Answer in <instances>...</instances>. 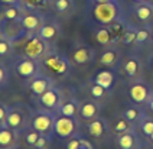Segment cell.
Returning a JSON list of instances; mask_svg holds the SVG:
<instances>
[{
    "label": "cell",
    "mask_w": 153,
    "mask_h": 149,
    "mask_svg": "<svg viewBox=\"0 0 153 149\" xmlns=\"http://www.w3.org/2000/svg\"><path fill=\"white\" fill-rule=\"evenodd\" d=\"M55 116L56 113L53 112H49L48 109L46 110H42V112H36V113H32V117H30V124L35 130H38L42 135H46L51 138L53 135V124H55Z\"/></svg>",
    "instance_id": "cell-1"
},
{
    "label": "cell",
    "mask_w": 153,
    "mask_h": 149,
    "mask_svg": "<svg viewBox=\"0 0 153 149\" xmlns=\"http://www.w3.org/2000/svg\"><path fill=\"white\" fill-rule=\"evenodd\" d=\"M23 109L25 107H22V106H15V107H9L7 109L6 126L15 129L19 133L25 130L27 127V124H30V117H32V113H25Z\"/></svg>",
    "instance_id": "cell-2"
},
{
    "label": "cell",
    "mask_w": 153,
    "mask_h": 149,
    "mask_svg": "<svg viewBox=\"0 0 153 149\" xmlns=\"http://www.w3.org/2000/svg\"><path fill=\"white\" fill-rule=\"evenodd\" d=\"M78 130V122L76 119L67 117L58 114L55 116V124H53V133L59 138V139H69L72 136H75Z\"/></svg>",
    "instance_id": "cell-3"
},
{
    "label": "cell",
    "mask_w": 153,
    "mask_h": 149,
    "mask_svg": "<svg viewBox=\"0 0 153 149\" xmlns=\"http://www.w3.org/2000/svg\"><path fill=\"white\" fill-rule=\"evenodd\" d=\"M94 18L98 23L102 25H110L113 23L116 18H117V13H119V7L117 4L113 1H107V3H97V6L94 7Z\"/></svg>",
    "instance_id": "cell-4"
},
{
    "label": "cell",
    "mask_w": 153,
    "mask_h": 149,
    "mask_svg": "<svg viewBox=\"0 0 153 149\" xmlns=\"http://www.w3.org/2000/svg\"><path fill=\"white\" fill-rule=\"evenodd\" d=\"M42 64L46 70H49L51 72H53L55 75H65V74L69 72V68H71L68 60H67L65 57L53 55V54H52V55H46V57L43 58Z\"/></svg>",
    "instance_id": "cell-5"
},
{
    "label": "cell",
    "mask_w": 153,
    "mask_h": 149,
    "mask_svg": "<svg viewBox=\"0 0 153 149\" xmlns=\"http://www.w3.org/2000/svg\"><path fill=\"white\" fill-rule=\"evenodd\" d=\"M128 96L131 98V101H134L137 104H143V103H149L150 98L153 97V93L147 84L143 81H137L134 84H131V87L128 88Z\"/></svg>",
    "instance_id": "cell-6"
},
{
    "label": "cell",
    "mask_w": 153,
    "mask_h": 149,
    "mask_svg": "<svg viewBox=\"0 0 153 149\" xmlns=\"http://www.w3.org/2000/svg\"><path fill=\"white\" fill-rule=\"evenodd\" d=\"M45 52H46V44H45V39H42L41 36H35V38L29 39V41L26 42L25 55L27 58L38 60V58H41Z\"/></svg>",
    "instance_id": "cell-7"
},
{
    "label": "cell",
    "mask_w": 153,
    "mask_h": 149,
    "mask_svg": "<svg viewBox=\"0 0 153 149\" xmlns=\"http://www.w3.org/2000/svg\"><path fill=\"white\" fill-rule=\"evenodd\" d=\"M39 101L41 104L48 109V110H58V107L61 106V93L56 87L52 86L51 88H48L42 96H39Z\"/></svg>",
    "instance_id": "cell-8"
},
{
    "label": "cell",
    "mask_w": 153,
    "mask_h": 149,
    "mask_svg": "<svg viewBox=\"0 0 153 149\" xmlns=\"http://www.w3.org/2000/svg\"><path fill=\"white\" fill-rule=\"evenodd\" d=\"M19 142V132L9 126L0 127V148L1 149H13L17 148Z\"/></svg>",
    "instance_id": "cell-9"
},
{
    "label": "cell",
    "mask_w": 153,
    "mask_h": 149,
    "mask_svg": "<svg viewBox=\"0 0 153 149\" xmlns=\"http://www.w3.org/2000/svg\"><path fill=\"white\" fill-rule=\"evenodd\" d=\"M53 86L51 78H48L46 75H41V74H36L33 78L30 80V84H29V90L33 93L35 96H42L43 93L51 88Z\"/></svg>",
    "instance_id": "cell-10"
},
{
    "label": "cell",
    "mask_w": 153,
    "mask_h": 149,
    "mask_svg": "<svg viewBox=\"0 0 153 149\" xmlns=\"http://www.w3.org/2000/svg\"><path fill=\"white\" fill-rule=\"evenodd\" d=\"M16 71L17 74L23 78H33L38 74V65H36L35 60L26 57L25 60H20L16 64Z\"/></svg>",
    "instance_id": "cell-11"
},
{
    "label": "cell",
    "mask_w": 153,
    "mask_h": 149,
    "mask_svg": "<svg viewBox=\"0 0 153 149\" xmlns=\"http://www.w3.org/2000/svg\"><path fill=\"white\" fill-rule=\"evenodd\" d=\"M100 104L94 100H85L79 104V116L85 119V120H91L95 119L98 113H100Z\"/></svg>",
    "instance_id": "cell-12"
},
{
    "label": "cell",
    "mask_w": 153,
    "mask_h": 149,
    "mask_svg": "<svg viewBox=\"0 0 153 149\" xmlns=\"http://www.w3.org/2000/svg\"><path fill=\"white\" fill-rule=\"evenodd\" d=\"M87 129H88V133L93 136V138H100L102 136L105 130H107V123L104 119L101 117H95V119H91L88 124H87Z\"/></svg>",
    "instance_id": "cell-13"
},
{
    "label": "cell",
    "mask_w": 153,
    "mask_h": 149,
    "mask_svg": "<svg viewBox=\"0 0 153 149\" xmlns=\"http://www.w3.org/2000/svg\"><path fill=\"white\" fill-rule=\"evenodd\" d=\"M72 60L75 64L78 65H82V64H87V62H90L93 60V51H91V48H88V46H78L74 49V52H72Z\"/></svg>",
    "instance_id": "cell-14"
},
{
    "label": "cell",
    "mask_w": 153,
    "mask_h": 149,
    "mask_svg": "<svg viewBox=\"0 0 153 149\" xmlns=\"http://www.w3.org/2000/svg\"><path fill=\"white\" fill-rule=\"evenodd\" d=\"M93 81L95 84L104 87L105 90H108V88H111L113 84H114V74H113L110 70H101L95 74V77L93 78Z\"/></svg>",
    "instance_id": "cell-15"
},
{
    "label": "cell",
    "mask_w": 153,
    "mask_h": 149,
    "mask_svg": "<svg viewBox=\"0 0 153 149\" xmlns=\"http://www.w3.org/2000/svg\"><path fill=\"white\" fill-rule=\"evenodd\" d=\"M56 112H58V114L75 119L76 113H79V103L75 101V100H69V101H65V103H61V106L58 107Z\"/></svg>",
    "instance_id": "cell-16"
},
{
    "label": "cell",
    "mask_w": 153,
    "mask_h": 149,
    "mask_svg": "<svg viewBox=\"0 0 153 149\" xmlns=\"http://www.w3.org/2000/svg\"><path fill=\"white\" fill-rule=\"evenodd\" d=\"M136 143V136L131 130H127L124 133H119L117 136V145L120 149H133Z\"/></svg>",
    "instance_id": "cell-17"
},
{
    "label": "cell",
    "mask_w": 153,
    "mask_h": 149,
    "mask_svg": "<svg viewBox=\"0 0 153 149\" xmlns=\"http://www.w3.org/2000/svg\"><path fill=\"white\" fill-rule=\"evenodd\" d=\"M22 133H23V138H25V142H26V145H27V146H35L36 140L39 139V136L42 135V133H39L38 130H35L32 126L26 127Z\"/></svg>",
    "instance_id": "cell-18"
},
{
    "label": "cell",
    "mask_w": 153,
    "mask_h": 149,
    "mask_svg": "<svg viewBox=\"0 0 153 149\" xmlns=\"http://www.w3.org/2000/svg\"><path fill=\"white\" fill-rule=\"evenodd\" d=\"M136 15L140 20H149L153 15V6L150 4H139L136 7Z\"/></svg>",
    "instance_id": "cell-19"
},
{
    "label": "cell",
    "mask_w": 153,
    "mask_h": 149,
    "mask_svg": "<svg viewBox=\"0 0 153 149\" xmlns=\"http://www.w3.org/2000/svg\"><path fill=\"white\" fill-rule=\"evenodd\" d=\"M56 34H58V29H56V26H53V25H43L39 29V36L42 39H45V41L53 39L56 36Z\"/></svg>",
    "instance_id": "cell-20"
},
{
    "label": "cell",
    "mask_w": 153,
    "mask_h": 149,
    "mask_svg": "<svg viewBox=\"0 0 153 149\" xmlns=\"http://www.w3.org/2000/svg\"><path fill=\"white\" fill-rule=\"evenodd\" d=\"M117 58H119V55L116 51H105V52L101 55V58H100V64L101 65H105V67H113L116 62H117Z\"/></svg>",
    "instance_id": "cell-21"
},
{
    "label": "cell",
    "mask_w": 153,
    "mask_h": 149,
    "mask_svg": "<svg viewBox=\"0 0 153 149\" xmlns=\"http://www.w3.org/2000/svg\"><path fill=\"white\" fill-rule=\"evenodd\" d=\"M39 23H41V19L35 15H27L22 19V26L25 28L26 31H35L39 26Z\"/></svg>",
    "instance_id": "cell-22"
},
{
    "label": "cell",
    "mask_w": 153,
    "mask_h": 149,
    "mask_svg": "<svg viewBox=\"0 0 153 149\" xmlns=\"http://www.w3.org/2000/svg\"><path fill=\"white\" fill-rule=\"evenodd\" d=\"M124 71L128 77H136L137 72H139V61L136 58H128L124 62Z\"/></svg>",
    "instance_id": "cell-23"
},
{
    "label": "cell",
    "mask_w": 153,
    "mask_h": 149,
    "mask_svg": "<svg viewBox=\"0 0 153 149\" xmlns=\"http://www.w3.org/2000/svg\"><path fill=\"white\" fill-rule=\"evenodd\" d=\"M95 39H97L98 44L108 45L111 41H113V36H111L108 29H98V31L95 32Z\"/></svg>",
    "instance_id": "cell-24"
},
{
    "label": "cell",
    "mask_w": 153,
    "mask_h": 149,
    "mask_svg": "<svg viewBox=\"0 0 153 149\" xmlns=\"http://www.w3.org/2000/svg\"><path fill=\"white\" fill-rule=\"evenodd\" d=\"M88 90H90V94L93 96V98H95V100H100V98H102V97L105 96V88L101 87V86H98V84H95L93 81V84L88 87Z\"/></svg>",
    "instance_id": "cell-25"
},
{
    "label": "cell",
    "mask_w": 153,
    "mask_h": 149,
    "mask_svg": "<svg viewBox=\"0 0 153 149\" xmlns=\"http://www.w3.org/2000/svg\"><path fill=\"white\" fill-rule=\"evenodd\" d=\"M130 120H127L126 117H121V119H119L117 122L114 123V132L116 133H124V132L130 130Z\"/></svg>",
    "instance_id": "cell-26"
},
{
    "label": "cell",
    "mask_w": 153,
    "mask_h": 149,
    "mask_svg": "<svg viewBox=\"0 0 153 149\" xmlns=\"http://www.w3.org/2000/svg\"><path fill=\"white\" fill-rule=\"evenodd\" d=\"M108 31H110L111 36H113V41L114 39H117L119 36H123V25L120 23V22H113V23H110V26H108Z\"/></svg>",
    "instance_id": "cell-27"
},
{
    "label": "cell",
    "mask_w": 153,
    "mask_h": 149,
    "mask_svg": "<svg viewBox=\"0 0 153 149\" xmlns=\"http://www.w3.org/2000/svg\"><path fill=\"white\" fill-rule=\"evenodd\" d=\"M140 110L137 109V107H128V109H126V112H124V117L127 119V120H130V122H136V120H139L140 119Z\"/></svg>",
    "instance_id": "cell-28"
},
{
    "label": "cell",
    "mask_w": 153,
    "mask_h": 149,
    "mask_svg": "<svg viewBox=\"0 0 153 149\" xmlns=\"http://www.w3.org/2000/svg\"><path fill=\"white\" fill-rule=\"evenodd\" d=\"M136 35H137V31L128 29V31H126V32L123 34V36H121V42H123L124 45L131 44V42L136 41Z\"/></svg>",
    "instance_id": "cell-29"
},
{
    "label": "cell",
    "mask_w": 153,
    "mask_h": 149,
    "mask_svg": "<svg viewBox=\"0 0 153 149\" xmlns=\"http://www.w3.org/2000/svg\"><path fill=\"white\" fill-rule=\"evenodd\" d=\"M140 124H142V130L146 136H150L153 133V119H143Z\"/></svg>",
    "instance_id": "cell-30"
},
{
    "label": "cell",
    "mask_w": 153,
    "mask_h": 149,
    "mask_svg": "<svg viewBox=\"0 0 153 149\" xmlns=\"http://www.w3.org/2000/svg\"><path fill=\"white\" fill-rule=\"evenodd\" d=\"M65 148L67 149H81L82 148L81 138H78V136H72V138H69L68 142H67V145H65Z\"/></svg>",
    "instance_id": "cell-31"
},
{
    "label": "cell",
    "mask_w": 153,
    "mask_h": 149,
    "mask_svg": "<svg viewBox=\"0 0 153 149\" xmlns=\"http://www.w3.org/2000/svg\"><path fill=\"white\" fill-rule=\"evenodd\" d=\"M48 143H49V136H46V135H41L39 136V139L36 140V143H35V149H46L48 148Z\"/></svg>",
    "instance_id": "cell-32"
},
{
    "label": "cell",
    "mask_w": 153,
    "mask_h": 149,
    "mask_svg": "<svg viewBox=\"0 0 153 149\" xmlns=\"http://www.w3.org/2000/svg\"><path fill=\"white\" fill-rule=\"evenodd\" d=\"M55 7L58 12H67L69 9V1L68 0H56L55 1Z\"/></svg>",
    "instance_id": "cell-33"
},
{
    "label": "cell",
    "mask_w": 153,
    "mask_h": 149,
    "mask_svg": "<svg viewBox=\"0 0 153 149\" xmlns=\"http://www.w3.org/2000/svg\"><path fill=\"white\" fill-rule=\"evenodd\" d=\"M7 109L4 104L0 103V127L1 126H6V117H7Z\"/></svg>",
    "instance_id": "cell-34"
},
{
    "label": "cell",
    "mask_w": 153,
    "mask_h": 149,
    "mask_svg": "<svg viewBox=\"0 0 153 149\" xmlns=\"http://www.w3.org/2000/svg\"><path fill=\"white\" fill-rule=\"evenodd\" d=\"M147 39H149V32H147V31H145V29H140V31H137L136 42L142 44V42H146Z\"/></svg>",
    "instance_id": "cell-35"
},
{
    "label": "cell",
    "mask_w": 153,
    "mask_h": 149,
    "mask_svg": "<svg viewBox=\"0 0 153 149\" xmlns=\"http://www.w3.org/2000/svg\"><path fill=\"white\" fill-rule=\"evenodd\" d=\"M4 16L9 19V20H15L17 18V9L16 7H9L6 12H4Z\"/></svg>",
    "instance_id": "cell-36"
},
{
    "label": "cell",
    "mask_w": 153,
    "mask_h": 149,
    "mask_svg": "<svg viewBox=\"0 0 153 149\" xmlns=\"http://www.w3.org/2000/svg\"><path fill=\"white\" fill-rule=\"evenodd\" d=\"M10 52V45L7 42H0V55H6Z\"/></svg>",
    "instance_id": "cell-37"
},
{
    "label": "cell",
    "mask_w": 153,
    "mask_h": 149,
    "mask_svg": "<svg viewBox=\"0 0 153 149\" xmlns=\"http://www.w3.org/2000/svg\"><path fill=\"white\" fill-rule=\"evenodd\" d=\"M7 78V71L4 70V67L0 64V84H3L4 81Z\"/></svg>",
    "instance_id": "cell-38"
},
{
    "label": "cell",
    "mask_w": 153,
    "mask_h": 149,
    "mask_svg": "<svg viewBox=\"0 0 153 149\" xmlns=\"http://www.w3.org/2000/svg\"><path fill=\"white\" fill-rule=\"evenodd\" d=\"M81 143H82V146H84V148H88V149H94V148H93V145H91V143H90L88 140L85 139V138H81Z\"/></svg>",
    "instance_id": "cell-39"
},
{
    "label": "cell",
    "mask_w": 153,
    "mask_h": 149,
    "mask_svg": "<svg viewBox=\"0 0 153 149\" xmlns=\"http://www.w3.org/2000/svg\"><path fill=\"white\" fill-rule=\"evenodd\" d=\"M0 1H3V3H7V4H12V3H16L17 0H0Z\"/></svg>",
    "instance_id": "cell-40"
},
{
    "label": "cell",
    "mask_w": 153,
    "mask_h": 149,
    "mask_svg": "<svg viewBox=\"0 0 153 149\" xmlns=\"http://www.w3.org/2000/svg\"><path fill=\"white\" fill-rule=\"evenodd\" d=\"M149 107H150V110L153 112V97L150 98V101H149Z\"/></svg>",
    "instance_id": "cell-41"
},
{
    "label": "cell",
    "mask_w": 153,
    "mask_h": 149,
    "mask_svg": "<svg viewBox=\"0 0 153 149\" xmlns=\"http://www.w3.org/2000/svg\"><path fill=\"white\" fill-rule=\"evenodd\" d=\"M97 3H107V1H113V0H95Z\"/></svg>",
    "instance_id": "cell-42"
},
{
    "label": "cell",
    "mask_w": 153,
    "mask_h": 149,
    "mask_svg": "<svg viewBox=\"0 0 153 149\" xmlns=\"http://www.w3.org/2000/svg\"><path fill=\"white\" fill-rule=\"evenodd\" d=\"M30 1H33V3H41V1H43V0H30Z\"/></svg>",
    "instance_id": "cell-43"
},
{
    "label": "cell",
    "mask_w": 153,
    "mask_h": 149,
    "mask_svg": "<svg viewBox=\"0 0 153 149\" xmlns=\"http://www.w3.org/2000/svg\"><path fill=\"white\" fill-rule=\"evenodd\" d=\"M149 138H150V140H152V142H153V133H152V135H150V136H149Z\"/></svg>",
    "instance_id": "cell-44"
},
{
    "label": "cell",
    "mask_w": 153,
    "mask_h": 149,
    "mask_svg": "<svg viewBox=\"0 0 153 149\" xmlns=\"http://www.w3.org/2000/svg\"><path fill=\"white\" fill-rule=\"evenodd\" d=\"M81 149H88V148H84V146H82V148H81Z\"/></svg>",
    "instance_id": "cell-45"
},
{
    "label": "cell",
    "mask_w": 153,
    "mask_h": 149,
    "mask_svg": "<svg viewBox=\"0 0 153 149\" xmlns=\"http://www.w3.org/2000/svg\"><path fill=\"white\" fill-rule=\"evenodd\" d=\"M152 64H153V60H152Z\"/></svg>",
    "instance_id": "cell-46"
}]
</instances>
